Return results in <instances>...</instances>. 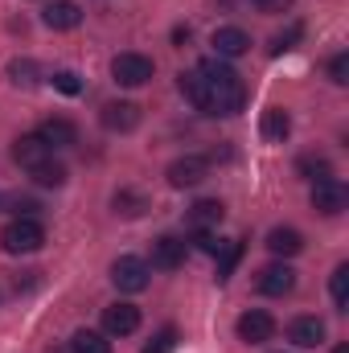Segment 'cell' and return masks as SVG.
<instances>
[{"instance_id":"4fadbf2b","label":"cell","mask_w":349,"mask_h":353,"mask_svg":"<svg viewBox=\"0 0 349 353\" xmlns=\"http://www.w3.org/2000/svg\"><path fill=\"white\" fill-rule=\"evenodd\" d=\"M99 119H103V128L107 132H132L136 123H140V107L136 103H107L103 111H99Z\"/></svg>"},{"instance_id":"d6a6232c","label":"cell","mask_w":349,"mask_h":353,"mask_svg":"<svg viewBox=\"0 0 349 353\" xmlns=\"http://www.w3.org/2000/svg\"><path fill=\"white\" fill-rule=\"evenodd\" d=\"M173 41H177V46H185V41H189V25H177V29H173Z\"/></svg>"},{"instance_id":"5b68a950","label":"cell","mask_w":349,"mask_h":353,"mask_svg":"<svg viewBox=\"0 0 349 353\" xmlns=\"http://www.w3.org/2000/svg\"><path fill=\"white\" fill-rule=\"evenodd\" d=\"M148 263L144 259H136V255H123V259H115L111 263V283L119 288V292H144L148 288Z\"/></svg>"},{"instance_id":"44dd1931","label":"cell","mask_w":349,"mask_h":353,"mask_svg":"<svg viewBox=\"0 0 349 353\" xmlns=\"http://www.w3.org/2000/svg\"><path fill=\"white\" fill-rule=\"evenodd\" d=\"M70 353H111L107 333H94V329H79L70 337Z\"/></svg>"},{"instance_id":"4316f807","label":"cell","mask_w":349,"mask_h":353,"mask_svg":"<svg viewBox=\"0 0 349 353\" xmlns=\"http://www.w3.org/2000/svg\"><path fill=\"white\" fill-rule=\"evenodd\" d=\"M33 181L46 185V189H58V185H66V169H62L58 161H46L41 169H33Z\"/></svg>"},{"instance_id":"2e32d148","label":"cell","mask_w":349,"mask_h":353,"mask_svg":"<svg viewBox=\"0 0 349 353\" xmlns=\"http://www.w3.org/2000/svg\"><path fill=\"white\" fill-rule=\"evenodd\" d=\"M177 87H181V94H185L201 115H214V107H210V90H206V79H201L197 70H181V74H177Z\"/></svg>"},{"instance_id":"ac0fdd59","label":"cell","mask_w":349,"mask_h":353,"mask_svg":"<svg viewBox=\"0 0 349 353\" xmlns=\"http://www.w3.org/2000/svg\"><path fill=\"white\" fill-rule=\"evenodd\" d=\"M41 21H46L50 29H79V21H83V8H79L74 0H54V4H46Z\"/></svg>"},{"instance_id":"5bb4252c","label":"cell","mask_w":349,"mask_h":353,"mask_svg":"<svg viewBox=\"0 0 349 353\" xmlns=\"http://www.w3.org/2000/svg\"><path fill=\"white\" fill-rule=\"evenodd\" d=\"M222 218H226V205L218 197H201V201L189 205V226L193 230H218Z\"/></svg>"},{"instance_id":"6da1fadb","label":"cell","mask_w":349,"mask_h":353,"mask_svg":"<svg viewBox=\"0 0 349 353\" xmlns=\"http://www.w3.org/2000/svg\"><path fill=\"white\" fill-rule=\"evenodd\" d=\"M197 74L206 79L214 115H239V111H243V103H247V87H243V79L235 74L230 62H222V58H206V62L197 66Z\"/></svg>"},{"instance_id":"e0dca14e","label":"cell","mask_w":349,"mask_h":353,"mask_svg":"<svg viewBox=\"0 0 349 353\" xmlns=\"http://www.w3.org/2000/svg\"><path fill=\"white\" fill-rule=\"evenodd\" d=\"M181 263H185V243L173 239V234H161V239L152 243V267H161V271H177Z\"/></svg>"},{"instance_id":"7c38bea8","label":"cell","mask_w":349,"mask_h":353,"mask_svg":"<svg viewBox=\"0 0 349 353\" xmlns=\"http://www.w3.org/2000/svg\"><path fill=\"white\" fill-rule=\"evenodd\" d=\"M247 50H251V37H247L239 25H226V29H218V33H214V58L230 62V58H243Z\"/></svg>"},{"instance_id":"836d02e7","label":"cell","mask_w":349,"mask_h":353,"mask_svg":"<svg viewBox=\"0 0 349 353\" xmlns=\"http://www.w3.org/2000/svg\"><path fill=\"white\" fill-rule=\"evenodd\" d=\"M333 353H349V345H337V350H333Z\"/></svg>"},{"instance_id":"603a6c76","label":"cell","mask_w":349,"mask_h":353,"mask_svg":"<svg viewBox=\"0 0 349 353\" xmlns=\"http://www.w3.org/2000/svg\"><path fill=\"white\" fill-rule=\"evenodd\" d=\"M239 259H243V243H222V251H218V279H222V283L235 275Z\"/></svg>"},{"instance_id":"ffe728a7","label":"cell","mask_w":349,"mask_h":353,"mask_svg":"<svg viewBox=\"0 0 349 353\" xmlns=\"http://www.w3.org/2000/svg\"><path fill=\"white\" fill-rule=\"evenodd\" d=\"M259 132L267 140H288V132H292V115L283 111V107H267L259 119Z\"/></svg>"},{"instance_id":"8fae6325","label":"cell","mask_w":349,"mask_h":353,"mask_svg":"<svg viewBox=\"0 0 349 353\" xmlns=\"http://www.w3.org/2000/svg\"><path fill=\"white\" fill-rule=\"evenodd\" d=\"M255 288H259L263 296H288L292 288H296V271L288 263H271L259 271V279H255Z\"/></svg>"},{"instance_id":"8992f818","label":"cell","mask_w":349,"mask_h":353,"mask_svg":"<svg viewBox=\"0 0 349 353\" xmlns=\"http://www.w3.org/2000/svg\"><path fill=\"white\" fill-rule=\"evenodd\" d=\"M12 161L33 173V169H41L46 161H54V148H50L37 132H29V136H17V140H12Z\"/></svg>"},{"instance_id":"83f0119b","label":"cell","mask_w":349,"mask_h":353,"mask_svg":"<svg viewBox=\"0 0 349 353\" xmlns=\"http://www.w3.org/2000/svg\"><path fill=\"white\" fill-rule=\"evenodd\" d=\"M173 350H177V329L173 325H165L161 333H152V341H148L140 353H173Z\"/></svg>"},{"instance_id":"7402d4cb","label":"cell","mask_w":349,"mask_h":353,"mask_svg":"<svg viewBox=\"0 0 349 353\" xmlns=\"http://www.w3.org/2000/svg\"><path fill=\"white\" fill-rule=\"evenodd\" d=\"M111 205H115V214H123V218H140V214L148 210V197H140L136 189H119V193L111 197Z\"/></svg>"},{"instance_id":"f546056e","label":"cell","mask_w":349,"mask_h":353,"mask_svg":"<svg viewBox=\"0 0 349 353\" xmlns=\"http://www.w3.org/2000/svg\"><path fill=\"white\" fill-rule=\"evenodd\" d=\"M54 87L62 90V94H79V90H83V79H79L74 70H58V74H54Z\"/></svg>"},{"instance_id":"9a60e30c","label":"cell","mask_w":349,"mask_h":353,"mask_svg":"<svg viewBox=\"0 0 349 353\" xmlns=\"http://www.w3.org/2000/svg\"><path fill=\"white\" fill-rule=\"evenodd\" d=\"M37 136H41L50 148H70V144H79V128H74L70 119H62V115L46 119V123L37 128Z\"/></svg>"},{"instance_id":"52a82bcc","label":"cell","mask_w":349,"mask_h":353,"mask_svg":"<svg viewBox=\"0 0 349 353\" xmlns=\"http://www.w3.org/2000/svg\"><path fill=\"white\" fill-rule=\"evenodd\" d=\"M165 176H169L173 189H193V185H201L210 176V161L206 157H177Z\"/></svg>"},{"instance_id":"484cf974","label":"cell","mask_w":349,"mask_h":353,"mask_svg":"<svg viewBox=\"0 0 349 353\" xmlns=\"http://www.w3.org/2000/svg\"><path fill=\"white\" fill-rule=\"evenodd\" d=\"M296 169L308 176V181H325V176H333V165H329L325 157H312V152H308V157H300V161H296Z\"/></svg>"},{"instance_id":"d6986e66","label":"cell","mask_w":349,"mask_h":353,"mask_svg":"<svg viewBox=\"0 0 349 353\" xmlns=\"http://www.w3.org/2000/svg\"><path fill=\"white\" fill-rule=\"evenodd\" d=\"M267 251H271V255H279V259H292V255H300V251H304V234H300V230H292V226H275V230L267 234Z\"/></svg>"},{"instance_id":"4dcf8cb0","label":"cell","mask_w":349,"mask_h":353,"mask_svg":"<svg viewBox=\"0 0 349 353\" xmlns=\"http://www.w3.org/2000/svg\"><path fill=\"white\" fill-rule=\"evenodd\" d=\"M329 74H333V83H337V87H346V83H349V54H337V58L329 62Z\"/></svg>"},{"instance_id":"f1b7e54d","label":"cell","mask_w":349,"mask_h":353,"mask_svg":"<svg viewBox=\"0 0 349 353\" xmlns=\"http://www.w3.org/2000/svg\"><path fill=\"white\" fill-rule=\"evenodd\" d=\"M8 79H12L17 87H33V83H37V66H33L29 58H25V62H12V66H8Z\"/></svg>"},{"instance_id":"1f68e13d","label":"cell","mask_w":349,"mask_h":353,"mask_svg":"<svg viewBox=\"0 0 349 353\" xmlns=\"http://www.w3.org/2000/svg\"><path fill=\"white\" fill-rule=\"evenodd\" d=\"M255 8H259V12H288L292 0H255Z\"/></svg>"},{"instance_id":"277c9868","label":"cell","mask_w":349,"mask_h":353,"mask_svg":"<svg viewBox=\"0 0 349 353\" xmlns=\"http://www.w3.org/2000/svg\"><path fill=\"white\" fill-rule=\"evenodd\" d=\"M346 205H349V189L337 181V176H325V181H317V185H312V210H317V214L337 218Z\"/></svg>"},{"instance_id":"ba28073f","label":"cell","mask_w":349,"mask_h":353,"mask_svg":"<svg viewBox=\"0 0 349 353\" xmlns=\"http://www.w3.org/2000/svg\"><path fill=\"white\" fill-rule=\"evenodd\" d=\"M140 329V308L136 304H111V308H103V333L107 337H128V333H136Z\"/></svg>"},{"instance_id":"9c48e42d","label":"cell","mask_w":349,"mask_h":353,"mask_svg":"<svg viewBox=\"0 0 349 353\" xmlns=\"http://www.w3.org/2000/svg\"><path fill=\"white\" fill-rule=\"evenodd\" d=\"M271 333H275L271 312L251 308V312H243V316H239V337H243L247 345H263V341H271Z\"/></svg>"},{"instance_id":"30bf717a","label":"cell","mask_w":349,"mask_h":353,"mask_svg":"<svg viewBox=\"0 0 349 353\" xmlns=\"http://www.w3.org/2000/svg\"><path fill=\"white\" fill-rule=\"evenodd\" d=\"M288 341H292L296 350H317V345L325 341V321H321V316H296V321L288 325Z\"/></svg>"},{"instance_id":"d4e9b609","label":"cell","mask_w":349,"mask_h":353,"mask_svg":"<svg viewBox=\"0 0 349 353\" xmlns=\"http://www.w3.org/2000/svg\"><path fill=\"white\" fill-rule=\"evenodd\" d=\"M329 292H333V304L346 312L349 308V263H341L333 271V279H329Z\"/></svg>"},{"instance_id":"cb8c5ba5","label":"cell","mask_w":349,"mask_h":353,"mask_svg":"<svg viewBox=\"0 0 349 353\" xmlns=\"http://www.w3.org/2000/svg\"><path fill=\"white\" fill-rule=\"evenodd\" d=\"M300 37H304V25L296 21V25H288L283 33H275V37H271V46H267V54H275V58H279V54H288V50H296V41H300Z\"/></svg>"},{"instance_id":"7a4b0ae2","label":"cell","mask_w":349,"mask_h":353,"mask_svg":"<svg viewBox=\"0 0 349 353\" xmlns=\"http://www.w3.org/2000/svg\"><path fill=\"white\" fill-rule=\"evenodd\" d=\"M41 243H46V230L37 218H12L0 230V247L8 255H33V251H41Z\"/></svg>"},{"instance_id":"3957f363","label":"cell","mask_w":349,"mask_h":353,"mask_svg":"<svg viewBox=\"0 0 349 353\" xmlns=\"http://www.w3.org/2000/svg\"><path fill=\"white\" fill-rule=\"evenodd\" d=\"M111 79L119 87H144L152 79V58H144V54H115L111 58Z\"/></svg>"}]
</instances>
